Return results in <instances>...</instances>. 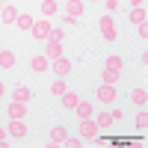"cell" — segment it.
Instances as JSON below:
<instances>
[{"mask_svg": "<svg viewBox=\"0 0 148 148\" xmlns=\"http://www.w3.org/2000/svg\"><path fill=\"white\" fill-rule=\"evenodd\" d=\"M62 92H68V83H65V77H56L53 83H51V95H62Z\"/></svg>", "mask_w": 148, "mask_h": 148, "instance_id": "obj_25", "label": "cell"}, {"mask_svg": "<svg viewBox=\"0 0 148 148\" xmlns=\"http://www.w3.org/2000/svg\"><path fill=\"white\" fill-rule=\"evenodd\" d=\"M68 127L65 125H56V127H51V136H47V148H56V145H62L65 139H68Z\"/></svg>", "mask_w": 148, "mask_h": 148, "instance_id": "obj_8", "label": "cell"}, {"mask_svg": "<svg viewBox=\"0 0 148 148\" xmlns=\"http://www.w3.org/2000/svg\"><path fill=\"white\" fill-rule=\"evenodd\" d=\"M98 30H101V39H104L107 45H113V42L119 39V30H116V18H113V15H107V12H104L101 18H98Z\"/></svg>", "mask_w": 148, "mask_h": 148, "instance_id": "obj_3", "label": "cell"}, {"mask_svg": "<svg viewBox=\"0 0 148 148\" xmlns=\"http://www.w3.org/2000/svg\"><path fill=\"white\" fill-rule=\"evenodd\" d=\"M0 51H3V47H0Z\"/></svg>", "mask_w": 148, "mask_h": 148, "instance_id": "obj_36", "label": "cell"}, {"mask_svg": "<svg viewBox=\"0 0 148 148\" xmlns=\"http://www.w3.org/2000/svg\"><path fill=\"white\" fill-rule=\"evenodd\" d=\"M77 101H80V95H77V92H71V89L59 95V104H62V110H68V113L77 107Z\"/></svg>", "mask_w": 148, "mask_h": 148, "instance_id": "obj_17", "label": "cell"}, {"mask_svg": "<svg viewBox=\"0 0 148 148\" xmlns=\"http://www.w3.org/2000/svg\"><path fill=\"white\" fill-rule=\"evenodd\" d=\"M0 12H3V3H0Z\"/></svg>", "mask_w": 148, "mask_h": 148, "instance_id": "obj_35", "label": "cell"}, {"mask_svg": "<svg viewBox=\"0 0 148 148\" xmlns=\"http://www.w3.org/2000/svg\"><path fill=\"white\" fill-rule=\"evenodd\" d=\"M101 3H104L107 15H116V12H119V0H101Z\"/></svg>", "mask_w": 148, "mask_h": 148, "instance_id": "obj_28", "label": "cell"}, {"mask_svg": "<svg viewBox=\"0 0 148 148\" xmlns=\"http://www.w3.org/2000/svg\"><path fill=\"white\" fill-rule=\"evenodd\" d=\"M136 36L142 42H148V27H145V24H136Z\"/></svg>", "mask_w": 148, "mask_h": 148, "instance_id": "obj_30", "label": "cell"}, {"mask_svg": "<svg viewBox=\"0 0 148 148\" xmlns=\"http://www.w3.org/2000/svg\"><path fill=\"white\" fill-rule=\"evenodd\" d=\"M62 145H65V148H83V145H86V142H83V139H80V136H77V133H74V136H71V133H68V139H65V142H62Z\"/></svg>", "mask_w": 148, "mask_h": 148, "instance_id": "obj_26", "label": "cell"}, {"mask_svg": "<svg viewBox=\"0 0 148 148\" xmlns=\"http://www.w3.org/2000/svg\"><path fill=\"white\" fill-rule=\"evenodd\" d=\"M127 6H130V9H136V6H145V0H127Z\"/></svg>", "mask_w": 148, "mask_h": 148, "instance_id": "obj_31", "label": "cell"}, {"mask_svg": "<svg viewBox=\"0 0 148 148\" xmlns=\"http://www.w3.org/2000/svg\"><path fill=\"white\" fill-rule=\"evenodd\" d=\"M6 119H27V104H18V101H9L3 107Z\"/></svg>", "mask_w": 148, "mask_h": 148, "instance_id": "obj_12", "label": "cell"}, {"mask_svg": "<svg viewBox=\"0 0 148 148\" xmlns=\"http://www.w3.org/2000/svg\"><path fill=\"white\" fill-rule=\"evenodd\" d=\"M77 136L83 142H95L98 136H101V127L95 125V119H80L77 121Z\"/></svg>", "mask_w": 148, "mask_h": 148, "instance_id": "obj_4", "label": "cell"}, {"mask_svg": "<svg viewBox=\"0 0 148 148\" xmlns=\"http://www.w3.org/2000/svg\"><path fill=\"white\" fill-rule=\"evenodd\" d=\"M6 130H9V139H27V133H30V127H27L24 119H9Z\"/></svg>", "mask_w": 148, "mask_h": 148, "instance_id": "obj_5", "label": "cell"}, {"mask_svg": "<svg viewBox=\"0 0 148 148\" xmlns=\"http://www.w3.org/2000/svg\"><path fill=\"white\" fill-rule=\"evenodd\" d=\"M45 56H47V59H59V56H65V45H62V42H51V39H47Z\"/></svg>", "mask_w": 148, "mask_h": 148, "instance_id": "obj_15", "label": "cell"}, {"mask_svg": "<svg viewBox=\"0 0 148 148\" xmlns=\"http://www.w3.org/2000/svg\"><path fill=\"white\" fill-rule=\"evenodd\" d=\"M104 68H113V71H125V59H121L119 53H110L104 59Z\"/></svg>", "mask_w": 148, "mask_h": 148, "instance_id": "obj_21", "label": "cell"}, {"mask_svg": "<svg viewBox=\"0 0 148 148\" xmlns=\"http://www.w3.org/2000/svg\"><path fill=\"white\" fill-rule=\"evenodd\" d=\"M119 80H121V71H113V68H104V71H101V83L119 86Z\"/></svg>", "mask_w": 148, "mask_h": 148, "instance_id": "obj_24", "label": "cell"}, {"mask_svg": "<svg viewBox=\"0 0 148 148\" xmlns=\"http://www.w3.org/2000/svg\"><path fill=\"white\" fill-rule=\"evenodd\" d=\"M51 74H56V77H68V74H71V59L68 56L51 59Z\"/></svg>", "mask_w": 148, "mask_h": 148, "instance_id": "obj_9", "label": "cell"}, {"mask_svg": "<svg viewBox=\"0 0 148 148\" xmlns=\"http://www.w3.org/2000/svg\"><path fill=\"white\" fill-rule=\"evenodd\" d=\"M18 15H21V12H18L15 6H9V3H6V6H3V12H0V24H15V21H18Z\"/></svg>", "mask_w": 148, "mask_h": 148, "instance_id": "obj_19", "label": "cell"}, {"mask_svg": "<svg viewBox=\"0 0 148 148\" xmlns=\"http://www.w3.org/2000/svg\"><path fill=\"white\" fill-rule=\"evenodd\" d=\"M121 119H125V113L119 110V104H113V107H101V110L95 113V125L101 127V130H110V127H113L116 121H121Z\"/></svg>", "mask_w": 148, "mask_h": 148, "instance_id": "obj_2", "label": "cell"}, {"mask_svg": "<svg viewBox=\"0 0 148 148\" xmlns=\"http://www.w3.org/2000/svg\"><path fill=\"white\" fill-rule=\"evenodd\" d=\"M65 15L68 18H83L86 15V0H65Z\"/></svg>", "mask_w": 148, "mask_h": 148, "instance_id": "obj_10", "label": "cell"}, {"mask_svg": "<svg viewBox=\"0 0 148 148\" xmlns=\"http://www.w3.org/2000/svg\"><path fill=\"white\" fill-rule=\"evenodd\" d=\"M9 101H18V104H30V101H33V89L21 83V86H15V89H12Z\"/></svg>", "mask_w": 148, "mask_h": 148, "instance_id": "obj_11", "label": "cell"}, {"mask_svg": "<svg viewBox=\"0 0 148 148\" xmlns=\"http://www.w3.org/2000/svg\"><path fill=\"white\" fill-rule=\"evenodd\" d=\"M51 42H65V27H51Z\"/></svg>", "mask_w": 148, "mask_h": 148, "instance_id": "obj_27", "label": "cell"}, {"mask_svg": "<svg viewBox=\"0 0 148 148\" xmlns=\"http://www.w3.org/2000/svg\"><path fill=\"white\" fill-rule=\"evenodd\" d=\"M30 71H36V74H47V71H51V59H47L45 53L33 56V59H30Z\"/></svg>", "mask_w": 148, "mask_h": 148, "instance_id": "obj_13", "label": "cell"}, {"mask_svg": "<svg viewBox=\"0 0 148 148\" xmlns=\"http://www.w3.org/2000/svg\"><path fill=\"white\" fill-rule=\"evenodd\" d=\"M51 27H53V24H47V18H42V21H36V24H33L30 36H33L36 42H47V39H51Z\"/></svg>", "mask_w": 148, "mask_h": 148, "instance_id": "obj_6", "label": "cell"}, {"mask_svg": "<svg viewBox=\"0 0 148 148\" xmlns=\"http://www.w3.org/2000/svg\"><path fill=\"white\" fill-rule=\"evenodd\" d=\"M86 3H101V0H86Z\"/></svg>", "mask_w": 148, "mask_h": 148, "instance_id": "obj_33", "label": "cell"}, {"mask_svg": "<svg viewBox=\"0 0 148 148\" xmlns=\"http://www.w3.org/2000/svg\"><path fill=\"white\" fill-rule=\"evenodd\" d=\"M33 24H36V18H33V15H27V12H21L18 21H15V27H18L21 33H30V30H33Z\"/></svg>", "mask_w": 148, "mask_h": 148, "instance_id": "obj_20", "label": "cell"}, {"mask_svg": "<svg viewBox=\"0 0 148 148\" xmlns=\"http://www.w3.org/2000/svg\"><path fill=\"white\" fill-rule=\"evenodd\" d=\"M130 104L136 107V110H142V107H148V89H145V86H136V89L130 92Z\"/></svg>", "mask_w": 148, "mask_h": 148, "instance_id": "obj_14", "label": "cell"}, {"mask_svg": "<svg viewBox=\"0 0 148 148\" xmlns=\"http://www.w3.org/2000/svg\"><path fill=\"white\" fill-rule=\"evenodd\" d=\"M42 15H45V18L59 15V3H56V0H42Z\"/></svg>", "mask_w": 148, "mask_h": 148, "instance_id": "obj_23", "label": "cell"}, {"mask_svg": "<svg viewBox=\"0 0 148 148\" xmlns=\"http://www.w3.org/2000/svg\"><path fill=\"white\" fill-rule=\"evenodd\" d=\"M133 127H136V133H142L145 136V130H148V110H136V116H133Z\"/></svg>", "mask_w": 148, "mask_h": 148, "instance_id": "obj_16", "label": "cell"}, {"mask_svg": "<svg viewBox=\"0 0 148 148\" xmlns=\"http://www.w3.org/2000/svg\"><path fill=\"white\" fill-rule=\"evenodd\" d=\"M92 101H95V107H113V104H119V86H113V83H98Z\"/></svg>", "mask_w": 148, "mask_h": 148, "instance_id": "obj_1", "label": "cell"}, {"mask_svg": "<svg viewBox=\"0 0 148 148\" xmlns=\"http://www.w3.org/2000/svg\"><path fill=\"white\" fill-rule=\"evenodd\" d=\"M71 113H74V119H77V121H80V119H92V116H95V101H89V98L83 101V98H80L77 107H74Z\"/></svg>", "mask_w": 148, "mask_h": 148, "instance_id": "obj_7", "label": "cell"}, {"mask_svg": "<svg viewBox=\"0 0 148 148\" xmlns=\"http://www.w3.org/2000/svg\"><path fill=\"white\" fill-rule=\"evenodd\" d=\"M127 18H130V24H145L148 21V12H145V6H136V9L127 12Z\"/></svg>", "mask_w": 148, "mask_h": 148, "instance_id": "obj_22", "label": "cell"}, {"mask_svg": "<svg viewBox=\"0 0 148 148\" xmlns=\"http://www.w3.org/2000/svg\"><path fill=\"white\" fill-rule=\"evenodd\" d=\"M15 65H18V56H15V53H12V51H0V68H3V71H12Z\"/></svg>", "mask_w": 148, "mask_h": 148, "instance_id": "obj_18", "label": "cell"}, {"mask_svg": "<svg viewBox=\"0 0 148 148\" xmlns=\"http://www.w3.org/2000/svg\"><path fill=\"white\" fill-rule=\"evenodd\" d=\"M9 145H12V142H9V130L0 125V148H9Z\"/></svg>", "mask_w": 148, "mask_h": 148, "instance_id": "obj_29", "label": "cell"}, {"mask_svg": "<svg viewBox=\"0 0 148 148\" xmlns=\"http://www.w3.org/2000/svg\"><path fill=\"white\" fill-rule=\"evenodd\" d=\"M0 3H3V6H6V3H9V0H0Z\"/></svg>", "mask_w": 148, "mask_h": 148, "instance_id": "obj_34", "label": "cell"}, {"mask_svg": "<svg viewBox=\"0 0 148 148\" xmlns=\"http://www.w3.org/2000/svg\"><path fill=\"white\" fill-rule=\"evenodd\" d=\"M3 95H6V83L0 80V98H3Z\"/></svg>", "mask_w": 148, "mask_h": 148, "instance_id": "obj_32", "label": "cell"}]
</instances>
